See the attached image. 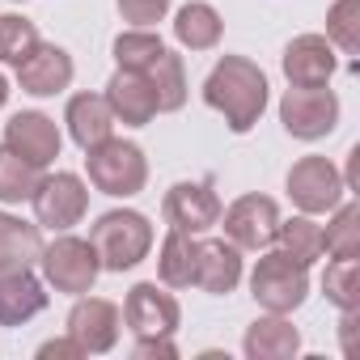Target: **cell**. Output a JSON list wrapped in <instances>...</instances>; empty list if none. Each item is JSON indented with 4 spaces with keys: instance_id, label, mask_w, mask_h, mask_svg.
I'll use <instances>...</instances> for the list:
<instances>
[{
    "instance_id": "25",
    "label": "cell",
    "mask_w": 360,
    "mask_h": 360,
    "mask_svg": "<svg viewBox=\"0 0 360 360\" xmlns=\"http://www.w3.org/2000/svg\"><path fill=\"white\" fill-rule=\"evenodd\" d=\"M140 77H148V85L157 94V110H183V102H187V68H183V56H174L165 47L157 56V64L148 72H140Z\"/></svg>"
},
{
    "instance_id": "31",
    "label": "cell",
    "mask_w": 360,
    "mask_h": 360,
    "mask_svg": "<svg viewBox=\"0 0 360 360\" xmlns=\"http://www.w3.org/2000/svg\"><path fill=\"white\" fill-rule=\"evenodd\" d=\"M326 39L343 56L360 51V0H335L326 9Z\"/></svg>"
},
{
    "instance_id": "37",
    "label": "cell",
    "mask_w": 360,
    "mask_h": 360,
    "mask_svg": "<svg viewBox=\"0 0 360 360\" xmlns=\"http://www.w3.org/2000/svg\"><path fill=\"white\" fill-rule=\"evenodd\" d=\"M13 5H22V0H13Z\"/></svg>"
},
{
    "instance_id": "16",
    "label": "cell",
    "mask_w": 360,
    "mask_h": 360,
    "mask_svg": "<svg viewBox=\"0 0 360 360\" xmlns=\"http://www.w3.org/2000/svg\"><path fill=\"white\" fill-rule=\"evenodd\" d=\"M106 102H110V110H115V123H127V127H144V123H153L161 110H157V94H153V85H148V77H140V72H127V68H119L110 81H106V94H102Z\"/></svg>"
},
{
    "instance_id": "6",
    "label": "cell",
    "mask_w": 360,
    "mask_h": 360,
    "mask_svg": "<svg viewBox=\"0 0 360 360\" xmlns=\"http://www.w3.org/2000/svg\"><path fill=\"white\" fill-rule=\"evenodd\" d=\"M30 208H34V225L39 229L68 233L72 225H81V217L89 208V187L81 183L77 174H68V169L43 174L34 195H30Z\"/></svg>"
},
{
    "instance_id": "23",
    "label": "cell",
    "mask_w": 360,
    "mask_h": 360,
    "mask_svg": "<svg viewBox=\"0 0 360 360\" xmlns=\"http://www.w3.org/2000/svg\"><path fill=\"white\" fill-rule=\"evenodd\" d=\"M195 259H200V242L191 233H178L169 229L161 238V250H157V276L165 288H191L195 280Z\"/></svg>"
},
{
    "instance_id": "5",
    "label": "cell",
    "mask_w": 360,
    "mask_h": 360,
    "mask_svg": "<svg viewBox=\"0 0 360 360\" xmlns=\"http://www.w3.org/2000/svg\"><path fill=\"white\" fill-rule=\"evenodd\" d=\"M250 297H255L259 309H267V314H292V309H301L305 297H309V267H301V263H292L288 255L271 250V255H263V259L255 263V271H250Z\"/></svg>"
},
{
    "instance_id": "10",
    "label": "cell",
    "mask_w": 360,
    "mask_h": 360,
    "mask_svg": "<svg viewBox=\"0 0 360 360\" xmlns=\"http://www.w3.org/2000/svg\"><path fill=\"white\" fill-rule=\"evenodd\" d=\"M221 221H225V238L238 250H267L276 238V225H280V204L271 195L250 191V195L233 200L229 208H221Z\"/></svg>"
},
{
    "instance_id": "19",
    "label": "cell",
    "mask_w": 360,
    "mask_h": 360,
    "mask_svg": "<svg viewBox=\"0 0 360 360\" xmlns=\"http://www.w3.org/2000/svg\"><path fill=\"white\" fill-rule=\"evenodd\" d=\"M242 347L250 360H292L301 352V330L288 322V314H267L246 326Z\"/></svg>"
},
{
    "instance_id": "36",
    "label": "cell",
    "mask_w": 360,
    "mask_h": 360,
    "mask_svg": "<svg viewBox=\"0 0 360 360\" xmlns=\"http://www.w3.org/2000/svg\"><path fill=\"white\" fill-rule=\"evenodd\" d=\"M9 102V81H5V72H0V106Z\"/></svg>"
},
{
    "instance_id": "1",
    "label": "cell",
    "mask_w": 360,
    "mask_h": 360,
    "mask_svg": "<svg viewBox=\"0 0 360 360\" xmlns=\"http://www.w3.org/2000/svg\"><path fill=\"white\" fill-rule=\"evenodd\" d=\"M204 102L225 119L233 136H246L267 110V72L246 56H221L204 81Z\"/></svg>"
},
{
    "instance_id": "17",
    "label": "cell",
    "mask_w": 360,
    "mask_h": 360,
    "mask_svg": "<svg viewBox=\"0 0 360 360\" xmlns=\"http://www.w3.org/2000/svg\"><path fill=\"white\" fill-rule=\"evenodd\" d=\"M191 284L212 292V297H229L242 284V250L229 238L200 242V259H195V280Z\"/></svg>"
},
{
    "instance_id": "15",
    "label": "cell",
    "mask_w": 360,
    "mask_h": 360,
    "mask_svg": "<svg viewBox=\"0 0 360 360\" xmlns=\"http://www.w3.org/2000/svg\"><path fill=\"white\" fill-rule=\"evenodd\" d=\"M72 77H77V64H72V56H68L64 47H56V43H39V47L18 64V85H22L26 94H34V98H56V94H64V89L72 85Z\"/></svg>"
},
{
    "instance_id": "35",
    "label": "cell",
    "mask_w": 360,
    "mask_h": 360,
    "mask_svg": "<svg viewBox=\"0 0 360 360\" xmlns=\"http://www.w3.org/2000/svg\"><path fill=\"white\" fill-rule=\"evenodd\" d=\"M356 183H360V144L347 153V174H343V187L347 191H356Z\"/></svg>"
},
{
    "instance_id": "14",
    "label": "cell",
    "mask_w": 360,
    "mask_h": 360,
    "mask_svg": "<svg viewBox=\"0 0 360 360\" xmlns=\"http://www.w3.org/2000/svg\"><path fill=\"white\" fill-rule=\"evenodd\" d=\"M280 68H284L288 85L309 89V85H326V81L335 77L339 56H335V47H330V39H326V34H297V39L284 47Z\"/></svg>"
},
{
    "instance_id": "3",
    "label": "cell",
    "mask_w": 360,
    "mask_h": 360,
    "mask_svg": "<svg viewBox=\"0 0 360 360\" xmlns=\"http://www.w3.org/2000/svg\"><path fill=\"white\" fill-rule=\"evenodd\" d=\"M85 174H89V183H94L102 195H110V200H131V195H140L144 183H148V157H144L140 144L110 136V140L85 148Z\"/></svg>"
},
{
    "instance_id": "22",
    "label": "cell",
    "mask_w": 360,
    "mask_h": 360,
    "mask_svg": "<svg viewBox=\"0 0 360 360\" xmlns=\"http://www.w3.org/2000/svg\"><path fill=\"white\" fill-rule=\"evenodd\" d=\"M221 34H225V22L208 0H187V5L174 13V39L191 51H212L221 43Z\"/></svg>"
},
{
    "instance_id": "7",
    "label": "cell",
    "mask_w": 360,
    "mask_h": 360,
    "mask_svg": "<svg viewBox=\"0 0 360 360\" xmlns=\"http://www.w3.org/2000/svg\"><path fill=\"white\" fill-rule=\"evenodd\" d=\"M280 123L292 140H322L339 127V98L330 85H292L280 98Z\"/></svg>"
},
{
    "instance_id": "18",
    "label": "cell",
    "mask_w": 360,
    "mask_h": 360,
    "mask_svg": "<svg viewBox=\"0 0 360 360\" xmlns=\"http://www.w3.org/2000/svg\"><path fill=\"white\" fill-rule=\"evenodd\" d=\"M43 309H47V288L30 267L0 271V326H22Z\"/></svg>"
},
{
    "instance_id": "33",
    "label": "cell",
    "mask_w": 360,
    "mask_h": 360,
    "mask_svg": "<svg viewBox=\"0 0 360 360\" xmlns=\"http://www.w3.org/2000/svg\"><path fill=\"white\" fill-rule=\"evenodd\" d=\"M85 352H81V343L72 339V335H64V339H47L43 347H39V360H81Z\"/></svg>"
},
{
    "instance_id": "12",
    "label": "cell",
    "mask_w": 360,
    "mask_h": 360,
    "mask_svg": "<svg viewBox=\"0 0 360 360\" xmlns=\"http://www.w3.org/2000/svg\"><path fill=\"white\" fill-rule=\"evenodd\" d=\"M68 335L81 343V352L85 356H106L115 343H119V326H123V318H119V305L115 301H106V297H77V305L68 309Z\"/></svg>"
},
{
    "instance_id": "21",
    "label": "cell",
    "mask_w": 360,
    "mask_h": 360,
    "mask_svg": "<svg viewBox=\"0 0 360 360\" xmlns=\"http://www.w3.org/2000/svg\"><path fill=\"white\" fill-rule=\"evenodd\" d=\"M43 229L22 221V217H9L0 212V271H22V267H34L39 255H43Z\"/></svg>"
},
{
    "instance_id": "20",
    "label": "cell",
    "mask_w": 360,
    "mask_h": 360,
    "mask_svg": "<svg viewBox=\"0 0 360 360\" xmlns=\"http://www.w3.org/2000/svg\"><path fill=\"white\" fill-rule=\"evenodd\" d=\"M64 123H68V136L77 140V148H94L102 140L115 136V110L102 94H77L68 98V110H64Z\"/></svg>"
},
{
    "instance_id": "24",
    "label": "cell",
    "mask_w": 360,
    "mask_h": 360,
    "mask_svg": "<svg viewBox=\"0 0 360 360\" xmlns=\"http://www.w3.org/2000/svg\"><path fill=\"white\" fill-rule=\"evenodd\" d=\"M276 250L280 255H288L292 263H301V267H309V263H318L322 259V225H314L305 212L301 217H292V221H280L276 225Z\"/></svg>"
},
{
    "instance_id": "32",
    "label": "cell",
    "mask_w": 360,
    "mask_h": 360,
    "mask_svg": "<svg viewBox=\"0 0 360 360\" xmlns=\"http://www.w3.org/2000/svg\"><path fill=\"white\" fill-rule=\"evenodd\" d=\"M115 5H119L123 22H131L136 30H148L169 13V0H115Z\"/></svg>"
},
{
    "instance_id": "29",
    "label": "cell",
    "mask_w": 360,
    "mask_h": 360,
    "mask_svg": "<svg viewBox=\"0 0 360 360\" xmlns=\"http://www.w3.org/2000/svg\"><path fill=\"white\" fill-rule=\"evenodd\" d=\"M161 51H165V43L148 30H127V34L115 39V64L127 68V72H148Z\"/></svg>"
},
{
    "instance_id": "34",
    "label": "cell",
    "mask_w": 360,
    "mask_h": 360,
    "mask_svg": "<svg viewBox=\"0 0 360 360\" xmlns=\"http://www.w3.org/2000/svg\"><path fill=\"white\" fill-rule=\"evenodd\" d=\"M136 356L140 360H178L174 335H165V339H136Z\"/></svg>"
},
{
    "instance_id": "2",
    "label": "cell",
    "mask_w": 360,
    "mask_h": 360,
    "mask_svg": "<svg viewBox=\"0 0 360 360\" xmlns=\"http://www.w3.org/2000/svg\"><path fill=\"white\" fill-rule=\"evenodd\" d=\"M89 242L98 250V263L102 271H131L148 259L153 250V225L144 212H131V208H115V212H102L89 229Z\"/></svg>"
},
{
    "instance_id": "27",
    "label": "cell",
    "mask_w": 360,
    "mask_h": 360,
    "mask_svg": "<svg viewBox=\"0 0 360 360\" xmlns=\"http://www.w3.org/2000/svg\"><path fill=\"white\" fill-rule=\"evenodd\" d=\"M39 178H43L39 165L18 157L9 144H0V204H26L39 187Z\"/></svg>"
},
{
    "instance_id": "26",
    "label": "cell",
    "mask_w": 360,
    "mask_h": 360,
    "mask_svg": "<svg viewBox=\"0 0 360 360\" xmlns=\"http://www.w3.org/2000/svg\"><path fill=\"white\" fill-rule=\"evenodd\" d=\"M330 225L322 229V255L330 259H360V204H335Z\"/></svg>"
},
{
    "instance_id": "11",
    "label": "cell",
    "mask_w": 360,
    "mask_h": 360,
    "mask_svg": "<svg viewBox=\"0 0 360 360\" xmlns=\"http://www.w3.org/2000/svg\"><path fill=\"white\" fill-rule=\"evenodd\" d=\"M123 322L136 339H165L178 330V322H183V309H178L174 292L157 288L153 280L136 284L123 301Z\"/></svg>"
},
{
    "instance_id": "28",
    "label": "cell",
    "mask_w": 360,
    "mask_h": 360,
    "mask_svg": "<svg viewBox=\"0 0 360 360\" xmlns=\"http://www.w3.org/2000/svg\"><path fill=\"white\" fill-rule=\"evenodd\" d=\"M322 292L343 314L347 309H360V263L356 259H330L326 263V276H322Z\"/></svg>"
},
{
    "instance_id": "4",
    "label": "cell",
    "mask_w": 360,
    "mask_h": 360,
    "mask_svg": "<svg viewBox=\"0 0 360 360\" xmlns=\"http://www.w3.org/2000/svg\"><path fill=\"white\" fill-rule=\"evenodd\" d=\"M39 267H43V280H47L56 292H68V297L94 292V284H98V276H102V263H98L94 242L72 238V233H60L51 246H43Z\"/></svg>"
},
{
    "instance_id": "13",
    "label": "cell",
    "mask_w": 360,
    "mask_h": 360,
    "mask_svg": "<svg viewBox=\"0 0 360 360\" xmlns=\"http://www.w3.org/2000/svg\"><path fill=\"white\" fill-rule=\"evenodd\" d=\"M5 144L18 153V157H26L30 165H39V169H47L56 157H60V127H56V119L51 115H43V110H18L9 123H5Z\"/></svg>"
},
{
    "instance_id": "30",
    "label": "cell",
    "mask_w": 360,
    "mask_h": 360,
    "mask_svg": "<svg viewBox=\"0 0 360 360\" xmlns=\"http://www.w3.org/2000/svg\"><path fill=\"white\" fill-rule=\"evenodd\" d=\"M39 26L30 18H18V13H5L0 18V64H22L34 47H39Z\"/></svg>"
},
{
    "instance_id": "9",
    "label": "cell",
    "mask_w": 360,
    "mask_h": 360,
    "mask_svg": "<svg viewBox=\"0 0 360 360\" xmlns=\"http://www.w3.org/2000/svg\"><path fill=\"white\" fill-rule=\"evenodd\" d=\"M161 212L169 221V229L178 233H208L212 225H221V195L212 187V178H200V183H174L161 200Z\"/></svg>"
},
{
    "instance_id": "8",
    "label": "cell",
    "mask_w": 360,
    "mask_h": 360,
    "mask_svg": "<svg viewBox=\"0 0 360 360\" xmlns=\"http://www.w3.org/2000/svg\"><path fill=\"white\" fill-rule=\"evenodd\" d=\"M284 183H288V200L305 217H322V212H330L347 195L339 165L326 161V157H301V161H292V169H288Z\"/></svg>"
}]
</instances>
